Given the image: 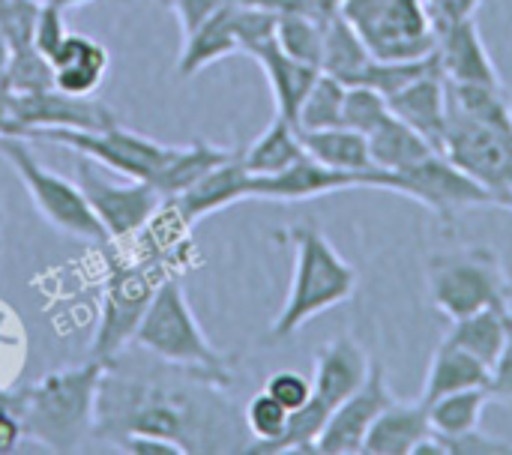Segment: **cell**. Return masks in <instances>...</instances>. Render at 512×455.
I'll use <instances>...</instances> for the list:
<instances>
[{"mask_svg": "<svg viewBox=\"0 0 512 455\" xmlns=\"http://www.w3.org/2000/svg\"><path fill=\"white\" fill-rule=\"evenodd\" d=\"M48 63L57 90H66L72 96H90L99 90L108 72V51L96 39L69 30V36L63 39V45L54 51Z\"/></svg>", "mask_w": 512, "mask_h": 455, "instance_id": "7402d4cb", "label": "cell"}, {"mask_svg": "<svg viewBox=\"0 0 512 455\" xmlns=\"http://www.w3.org/2000/svg\"><path fill=\"white\" fill-rule=\"evenodd\" d=\"M435 54H438L441 72H444L447 81H459V84H504L474 18L438 30Z\"/></svg>", "mask_w": 512, "mask_h": 455, "instance_id": "ac0fdd59", "label": "cell"}, {"mask_svg": "<svg viewBox=\"0 0 512 455\" xmlns=\"http://www.w3.org/2000/svg\"><path fill=\"white\" fill-rule=\"evenodd\" d=\"M507 192H510V198H512V162H510V174H507Z\"/></svg>", "mask_w": 512, "mask_h": 455, "instance_id": "c3c4849f", "label": "cell"}, {"mask_svg": "<svg viewBox=\"0 0 512 455\" xmlns=\"http://www.w3.org/2000/svg\"><path fill=\"white\" fill-rule=\"evenodd\" d=\"M345 189H387L402 192V180L393 171H339L330 165H321L309 153H303L291 168L273 174V177H252L249 180V198L264 201H309Z\"/></svg>", "mask_w": 512, "mask_h": 455, "instance_id": "30bf717a", "label": "cell"}, {"mask_svg": "<svg viewBox=\"0 0 512 455\" xmlns=\"http://www.w3.org/2000/svg\"><path fill=\"white\" fill-rule=\"evenodd\" d=\"M369 372H372V360L363 351V345L351 336H339L327 342L315 357L312 396L333 411L366 384Z\"/></svg>", "mask_w": 512, "mask_h": 455, "instance_id": "e0dca14e", "label": "cell"}, {"mask_svg": "<svg viewBox=\"0 0 512 455\" xmlns=\"http://www.w3.org/2000/svg\"><path fill=\"white\" fill-rule=\"evenodd\" d=\"M483 0H426L429 6V15L435 21V30H444L450 24H459V21H468L477 15Z\"/></svg>", "mask_w": 512, "mask_h": 455, "instance_id": "b9f144b4", "label": "cell"}, {"mask_svg": "<svg viewBox=\"0 0 512 455\" xmlns=\"http://www.w3.org/2000/svg\"><path fill=\"white\" fill-rule=\"evenodd\" d=\"M444 444L447 455H512L510 441L492 438L480 429H471L465 435H453V438H438Z\"/></svg>", "mask_w": 512, "mask_h": 455, "instance_id": "ab89813d", "label": "cell"}, {"mask_svg": "<svg viewBox=\"0 0 512 455\" xmlns=\"http://www.w3.org/2000/svg\"><path fill=\"white\" fill-rule=\"evenodd\" d=\"M6 66H9V42H6V33L0 30V78H3Z\"/></svg>", "mask_w": 512, "mask_h": 455, "instance_id": "7dc6e473", "label": "cell"}, {"mask_svg": "<svg viewBox=\"0 0 512 455\" xmlns=\"http://www.w3.org/2000/svg\"><path fill=\"white\" fill-rule=\"evenodd\" d=\"M432 432L429 408L423 402H390L372 423L363 455H411Z\"/></svg>", "mask_w": 512, "mask_h": 455, "instance_id": "44dd1931", "label": "cell"}, {"mask_svg": "<svg viewBox=\"0 0 512 455\" xmlns=\"http://www.w3.org/2000/svg\"><path fill=\"white\" fill-rule=\"evenodd\" d=\"M228 156H234V150L213 147L207 141H192L186 147H174L171 156H168V162L156 174L153 186L159 189L162 198H174L183 189H189L198 177H204L210 168H216L219 162H225Z\"/></svg>", "mask_w": 512, "mask_h": 455, "instance_id": "f546056e", "label": "cell"}, {"mask_svg": "<svg viewBox=\"0 0 512 455\" xmlns=\"http://www.w3.org/2000/svg\"><path fill=\"white\" fill-rule=\"evenodd\" d=\"M0 135H6V120L0 117Z\"/></svg>", "mask_w": 512, "mask_h": 455, "instance_id": "681fc988", "label": "cell"}, {"mask_svg": "<svg viewBox=\"0 0 512 455\" xmlns=\"http://www.w3.org/2000/svg\"><path fill=\"white\" fill-rule=\"evenodd\" d=\"M228 3L243 9H264V12H282L288 6V0H228Z\"/></svg>", "mask_w": 512, "mask_h": 455, "instance_id": "bcb514c9", "label": "cell"}, {"mask_svg": "<svg viewBox=\"0 0 512 455\" xmlns=\"http://www.w3.org/2000/svg\"><path fill=\"white\" fill-rule=\"evenodd\" d=\"M249 57L258 60V66L264 69V75H267V81H270L273 102H276V114L297 126L300 105H303L306 93L312 90L315 78L321 75V69L312 66V63L294 60L291 54H285V51L276 45V39H267V42L255 45V48L249 51Z\"/></svg>", "mask_w": 512, "mask_h": 455, "instance_id": "ffe728a7", "label": "cell"}, {"mask_svg": "<svg viewBox=\"0 0 512 455\" xmlns=\"http://www.w3.org/2000/svg\"><path fill=\"white\" fill-rule=\"evenodd\" d=\"M339 12L375 60H414L438 45L426 0H342Z\"/></svg>", "mask_w": 512, "mask_h": 455, "instance_id": "ba28073f", "label": "cell"}, {"mask_svg": "<svg viewBox=\"0 0 512 455\" xmlns=\"http://www.w3.org/2000/svg\"><path fill=\"white\" fill-rule=\"evenodd\" d=\"M114 447L129 455H186L180 444L159 435H123L114 441Z\"/></svg>", "mask_w": 512, "mask_h": 455, "instance_id": "7bdbcfd3", "label": "cell"}, {"mask_svg": "<svg viewBox=\"0 0 512 455\" xmlns=\"http://www.w3.org/2000/svg\"><path fill=\"white\" fill-rule=\"evenodd\" d=\"M369 150H372V162L381 171H393L402 174L414 165H420L426 156L438 153L417 129H411L405 120H399L393 111L390 117L369 135Z\"/></svg>", "mask_w": 512, "mask_h": 455, "instance_id": "484cf974", "label": "cell"}, {"mask_svg": "<svg viewBox=\"0 0 512 455\" xmlns=\"http://www.w3.org/2000/svg\"><path fill=\"white\" fill-rule=\"evenodd\" d=\"M0 156L12 165V171L18 174L21 186L30 192L36 210L42 213V219L51 228H57L60 234H69V237L90 240L96 246H108L111 243L108 231L102 228V222L90 210L81 186L75 180L45 168L24 147L21 135H0Z\"/></svg>", "mask_w": 512, "mask_h": 455, "instance_id": "52a82bcc", "label": "cell"}, {"mask_svg": "<svg viewBox=\"0 0 512 455\" xmlns=\"http://www.w3.org/2000/svg\"><path fill=\"white\" fill-rule=\"evenodd\" d=\"M102 372L105 363L87 360L75 369L48 372L21 393H3V399L15 411L27 441L48 453H75L93 438Z\"/></svg>", "mask_w": 512, "mask_h": 455, "instance_id": "7a4b0ae2", "label": "cell"}, {"mask_svg": "<svg viewBox=\"0 0 512 455\" xmlns=\"http://www.w3.org/2000/svg\"><path fill=\"white\" fill-rule=\"evenodd\" d=\"M345 93H348V84H342L339 78L321 72L315 78L312 90L306 93L303 105H300L297 129H333V126H342Z\"/></svg>", "mask_w": 512, "mask_h": 455, "instance_id": "836d02e7", "label": "cell"}, {"mask_svg": "<svg viewBox=\"0 0 512 455\" xmlns=\"http://www.w3.org/2000/svg\"><path fill=\"white\" fill-rule=\"evenodd\" d=\"M429 72H441V63H438V54H426V57H414V60H375L363 69L360 81L357 84H366L384 96H393L399 93L402 87L414 84L417 78L429 75Z\"/></svg>", "mask_w": 512, "mask_h": 455, "instance_id": "e575fe53", "label": "cell"}, {"mask_svg": "<svg viewBox=\"0 0 512 455\" xmlns=\"http://www.w3.org/2000/svg\"><path fill=\"white\" fill-rule=\"evenodd\" d=\"M447 105L512 138V105L504 84H459L447 81Z\"/></svg>", "mask_w": 512, "mask_h": 455, "instance_id": "4dcf8cb0", "label": "cell"}, {"mask_svg": "<svg viewBox=\"0 0 512 455\" xmlns=\"http://www.w3.org/2000/svg\"><path fill=\"white\" fill-rule=\"evenodd\" d=\"M177 21H180V30H183V39L192 36L225 0H168Z\"/></svg>", "mask_w": 512, "mask_h": 455, "instance_id": "60d3db41", "label": "cell"}, {"mask_svg": "<svg viewBox=\"0 0 512 455\" xmlns=\"http://www.w3.org/2000/svg\"><path fill=\"white\" fill-rule=\"evenodd\" d=\"M0 225H3V210H0Z\"/></svg>", "mask_w": 512, "mask_h": 455, "instance_id": "f907efd6", "label": "cell"}, {"mask_svg": "<svg viewBox=\"0 0 512 455\" xmlns=\"http://www.w3.org/2000/svg\"><path fill=\"white\" fill-rule=\"evenodd\" d=\"M249 180H252V174L243 168L240 153H234L225 162H219L216 168H210L204 177H198L189 189H183L180 195H174L168 201L174 204L180 219L189 228H195L204 216L246 201L249 198Z\"/></svg>", "mask_w": 512, "mask_h": 455, "instance_id": "2e32d148", "label": "cell"}, {"mask_svg": "<svg viewBox=\"0 0 512 455\" xmlns=\"http://www.w3.org/2000/svg\"><path fill=\"white\" fill-rule=\"evenodd\" d=\"M303 150L318 159L321 165L339 168V171H372V150L369 138L363 132H354L348 126L333 129H297Z\"/></svg>", "mask_w": 512, "mask_h": 455, "instance_id": "d4e9b609", "label": "cell"}, {"mask_svg": "<svg viewBox=\"0 0 512 455\" xmlns=\"http://www.w3.org/2000/svg\"><path fill=\"white\" fill-rule=\"evenodd\" d=\"M294 276L282 312L270 327V339H288L315 315L345 303L357 291V270L315 225H294Z\"/></svg>", "mask_w": 512, "mask_h": 455, "instance_id": "277c9868", "label": "cell"}, {"mask_svg": "<svg viewBox=\"0 0 512 455\" xmlns=\"http://www.w3.org/2000/svg\"><path fill=\"white\" fill-rule=\"evenodd\" d=\"M474 387H489V366L483 360H477L474 354H468L465 348L453 345L450 339H444L429 363L426 372V384H423V405H432L450 393L459 390H474Z\"/></svg>", "mask_w": 512, "mask_h": 455, "instance_id": "cb8c5ba5", "label": "cell"}, {"mask_svg": "<svg viewBox=\"0 0 512 455\" xmlns=\"http://www.w3.org/2000/svg\"><path fill=\"white\" fill-rule=\"evenodd\" d=\"M303 153L306 150L297 135V126L276 114L273 123L252 141V147L240 153V159L252 177H273V174L291 168Z\"/></svg>", "mask_w": 512, "mask_h": 455, "instance_id": "83f0119b", "label": "cell"}, {"mask_svg": "<svg viewBox=\"0 0 512 455\" xmlns=\"http://www.w3.org/2000/svg\"><path fill=\"white\" fill-rule=\"evenodd\" d=\"M66 36H69L66 9L57 6V3H42L39 12H36V24H33V45H36V51L45 60H51Z\"/></svg>", "mask_w": 512, "mask_h": 455, "instance_id": "74e56055", "label": "cell"}, {"mask_svg": "<svg viewBox=\"0 0 512 455\" xmlns=\"http://www.w3.org/2000/svg\"><path fill=\"white\" fill-rule=\"evenodd\" d=\"M162 3H168V0H162Z\"/></svg>", "mask_w": 512, "mask_h": 455, "instance_id": "816d5d0a", "label": "cell"}, {"mask_svg": "<svg viewBox=\"0 0 512 455\" xmlns=\"http://www.w3.org/2000/svg\"><path fill=\"white\" fill-rule=\"evenodd\" d=\"M489 399H492L489 387H474V390H459V393H450V396L426 405L432 432L438 438H453V435H465L471 429H480V420H483Z\"/></svg>", "mask_w": 512, "mask_h": 455, "instance_id": "1f68e13d", "label": "cell"}, {"mask_svg": "<svg viewBox=\"0 0 512 455\" xmlns=\"http://www.w3.org/2000/svg\"><path fill=\"white\" fill-rule=\"evenodd\" d=\"M399 180H402L399 195H405L411 201H420L423 207L438 213L444 222H453V216L459 210H477V207H504V210H510L501 195H495L480 180H474L471 174L456 168L444 153L426 156L420 165L402 171Z\"/></svg>", "mask_w": 512, "mask_h": 455, "instance_id": "4fadbf2b", "label": "cell"}, {"mask_svg": "<svg viewBox=\"0 0 512 455\" xmlns=\"http://www.w3.org/2000/svg\"><path fill=\"white\" fill-rule=\"evenodd\" d=\"M390 117L387 96L366 87V84H351L345 93V108H342V126L363 132L366 138Z\"/></svg>", "mask_w": 512, "mask_h": 455, "instance_id": "d590c367", "label": "cell"}, {"mask_svg": "<svg viewBox=\"0 0 512 455\" xmlns=\"http://www.w3.org/2000/svg\"><path fill=\"white\" fill-rule=\"evenodd\" d=\"M117 123L105 102L90 96H72L66 90L48 87L36 93H9L6 105V135H21L24 129H105Z\"/></svg>", "mask_w": 512, "mask_h": 455, "instance_id": "5bb4252c", "label": "cell"}, {"mask_svg": "<svg viewBox=\"0 0 512 455\" xmlns=\"http://www.w3.org/2000/svg\"><path fill=\"white\" fill-rule=\"evenodd\" d=\"M264 390L282 408H288V411H297V408H303L312 399V381L303 378L300 372H291V369H282V372L270 375L267 384H264Z\"/></svg>", "mask_w": 512, "mask_h": 455, "instance_id": "f35d334b", "label": "cell"}, {"mask_svg": "<svg viewBox=\"0 0 512 455\" xmlns=\"http://www.w3.org/2000/svg\"><path fill=\"white\" fill-rule=\"evenodd\" d=\"M240 51V33H237V6L234 3H222L192 36L183 39V51L177 60V72L183 78L201 72L204 66L237 54Z\"/></svg>", "mask_w": 512, "mask_h": 455, "instance_id": "603a6c76", "label": "cell"}, {"mask_svg": "<svg viewBox=\"0 0 512 455\" xmlns=\"http://www.w3.org/2000/svg\"><path fill=\"white\" fill-rule=\"evenodd\" d=\"M288 417H291V411L282 408L267 390H261L258 396H252L249 405H246V411H243V423H246V429L255 435L258 444L276 441V438L285 432Z\"/></svg>", "mask_w": 512, "mask_h": 455, "instance_id": "8d00e7d4", "label": "cell"}, {"mask_svg": "<svg viewBox=\"0 0 512 455\" xmlns=\"http://www.w3.org/2000/svg\"><path fill=\"white\" fill-rule=\"evenodd\" d=\"M276 45L291 54L294 60H303V63H312L321 69V51H324V27L297 12V9H285L276 15Z\"/></svg>", "mask_w": 512, "mask_h": 455, "instance_id": "d6a6232c", "label": "cell"}, {"mask_svg": "<svg viewBox=\"0 0 512 455\" xmlns=\"http://www.w3.org/2000/svg\"><path fill=\"white\" fill-rule=\"evenodd\" d=\"M75 183L81 186L90 210L108 231L111 243H123L132 234H138L147 219L159 210L165 201L159 189L147 180H132V183H108L99 177L96 162L81 156L75 165Z\"/></svg>", "mask_w": 512, "mask_h": 455, "instance_id": "7c38bea8", "label": "cell"}, {"mask_svg": "<svg viewBox=\"0 0 512 455\" xmlns=\"http://www.w3.org/2000/svg\"><path fill=\"white\" fill-rule=\"evenodd\" d=\"M387 105L399 120H405L411 129H417L441 153L444 129H447V78H444V72H429V75L417 78L414 84L387 96Z\"/></svg>", "mask_w": 512, "mask_h": 455, "instance_id": "d6986e66", "label": "cell"}, {"mask_svg": "<svg viewBox=\"0 0 512 455\" xmlns=\"http://www.w3.org/2000/svg\"><path fill=\"white\" fill-rule=\"evenodd\" d=\"M132 345H138L150 357L165 360L171 366H186V369H201L219 378H231L225 354H219L207 342L198 318L192 315L180 276H168L159 285L153 303L147 306L132 336Z\"/></svg>", "mask_w": 512, "mask_h": 455, "instance_id": "5b68a950", "label": "cell"}, {"mask_svg": "<svg viewBox=\"0 0 512 455\" xmlns=\"http://www.w3.org/2000/svg\"><path fill=\"white\" fill-rule=\"evenodd\" d=\"M21 423L15 417V411L6 405L3 393H0V453H12L21 444Z\"/></svg>", "mask_w": 512, "mask_h": 455, "instance_id": "f6af8a7d", "label": "cell"}, {"mask_svg": "<svg viewBox=\"0 0 512 455\" xmlns=\"http://www.w3.org/2000/svg\"><path fill=\"white\" fill-rule=\"evenodd\" d=\"M393 390L387 384V375L381 366L372 363V372L366 378V384L351 393L339 408H333L318 444H315V453L321 455H360L363 453V444H366V435L372 429V423L378 420V414L393 402Z\"/></svg>", "mask_w": 512, "mask_h": 455, "instance_id": "9a60e30c", "label": "cell"}, {"mask_svg": "<svg viewBox=\"0 0 512 455\" xmlns=\"http://www.w3.org/2000/svg\"><path fill=\"white\" fill-rule=\"evenodd\" d=\"M429 294L450 321L480 309H512V279L492 246H465L429 258Z\"/></svg>", "mask_w": 512, "mask_h": 455, "instance_id": "8992f818", "label": "cell"}, {"mask_svg": "<svg viewBox=\"0 0 512 455\" xmlns=\"http://www.w3.org/2000/svg\"><path fill=\"white\" fill-rule=\"evenodd\" d=\"M108 261V276L102 285L99 324L90 342V357L111 363L132 345V336L153 303L159 285L168 276H180L192 264V249L180 255H123L114 252V243L102 246Z\"/></svg>", "mask_w": 512, "mask_h": 455, "instance_id": "3957f363", "label": "cell"}, {"mask_svg": "<svg viewBox=\"0 0 512 455\" xmlns=\"http://www.w3.org/2000/svg\"><path fill=\"white\" fill-rule=\"evenodd\" d=\"M372 63V54L360 33L345 21V15H333L324 24V51H321V72L339 78L342 84H357L363 69Z\"/></svg>", "mask_w": 512, "mask_h": 455, "instance_id": "f1b7e54d", "label": "cell"}, {"mask_svg": "<svg viewBox=\"0 0 512 455\" xmlns=\"http://www.w3.org/2000/svg\"><path fill=\"white\" fill-rule=\"evenodd\" d=\"M510 327L512 309H480L474 315L450 321V333L444 339H450L453 345L465 348L468 354H474L477 360L492 366L498 360L501 348L507 345Z\"/></svg>", "mask_w": 512, "mask_h": 455, "instance_id": "4316f807", "label": "cell"}, {"mask_svg": "<svg viewBox=\"0 0 512 455\" xmlns=\"http://www.w3.org/2000/svg\"><path fill=\"white\" fill-rule=\"evenodd\" d=\"M219 378L201 369L156 360L138 366L126 348L105 363L96 393L93 441L114 444L123 435H159L189 453H219L228 441V402Z\"/></svg>", "mask_w": 512, "mask_h": 455, "instance_id": "6da1fadb", "label": "cell"}, {"mask_svg": "<svg viewBox=\"0 0 512 455\" xmlns=\"http://www.w3.org/2000/svg\"><path fill=\"white\" fill-rule=\"evenodd\" d=\"M489 393H492V399H510L512 402V327L507 345L501 348L498 360L489 366Z\"/></svg>", "mask_w": 512, "mask_h": 455, "instance_id": "ee69618b", "label": "cell"}, {"mask_svg": "<svg viewBox=\"0 0 512 455\" xmlns=\"http://www.w3.org/2000/svg\"><path fill=\"white\" fill-rule=\"evenodd\" d=\"M21 138H33V141H45V144H57V147H69L78 156L93 159L96 165H105L117 174H123L126 180H147L153 183L156 174L162 171V165L168 162L171 150L168 144H159L153 138H144L120 123H111L105 129H24Z\"/></svg>", "mask_w": 512, "mask_h": 455, "instance_id": "9c48e42d", "label": "cell"}, {"mask_svg": "<svg viewBox=\"0 0 512 455\" xmlns=\"http://www.w3.org/2000/svg\"><path fill=\"white\" fill-rule=\"evenodd\" d=\"M441 153L456 168H462L465 174L480 180L486 189L501 195L504 204L512 210V198L507 192L512 138L501 135L498 129H492V126L468 117V114H462V111H456L453 105H447V129H444Z\"/></svg>", "mask_w": 512, "mask_h": 455, "instance_id": "8fae6325", "label": "cell"}]
</instances>
